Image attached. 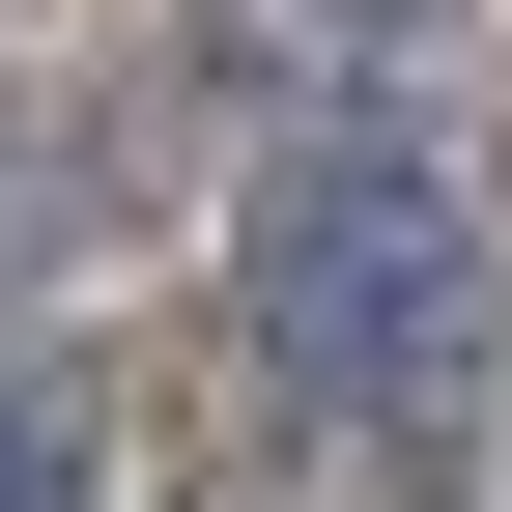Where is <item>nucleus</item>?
<instances>
[{"instance_id": "nucleus-1", "label": "nucleus", "mask_w": 512, "mask_h": 512, "mask_svg": "<svg viewBox=\"0 0 512 512\" xmlns=\"http://www.w3.org/2000/svg\"><path fill=\"white\" fill-rule=\"evenodd\" d=\"M228 342L285 370L313 427L427 456V427L484 399V200H456L427 143H313V171H256V228H228Z\"/></svg>"}, {"instance_id": "nucleus-2", "label": "nucleus", "mask_w": 512, "mask_h": 512, "mask_svg": "<svg viewBox=\"0 0 512 512\" xmlns=\"http://www.w3.org/2000/svg\"><path fill=\"white\" fill-rule=\"evenodd\" d=\"M0 512H86V399L57 370H0Z\"/></svg>"}]
</instances>
